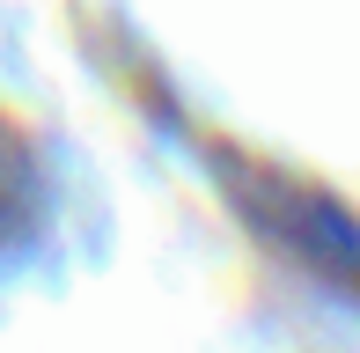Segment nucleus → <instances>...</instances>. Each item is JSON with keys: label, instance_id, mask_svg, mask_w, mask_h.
Instances as JSON below:
<instances>
[{"label": "nucleus", "instance_id": "f257e3e1", "mask_svg": "<svg viewBox=\"0 0 360 353\" xmlns=\"http://www.w3.org/2000/svg\"><path fill=\"white\" fill-rule=\"evenodd\" d=\"M265 229L280 236V243H287L309 272H323L331 287H346V295L360 302V229H346L323 199L272 191V199H265Z\"/></svg>", "mask_w": 360, "mask_h": 353}]
</instances>
